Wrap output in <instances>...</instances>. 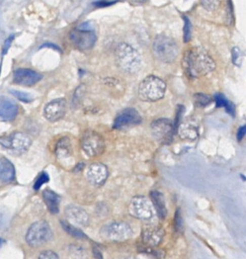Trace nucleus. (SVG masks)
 Listing matches in <instances>:
<instances>
[{
  "instance_id": "f257e3e1",
  "label": "nucleus",
  "mask_w": 246,
  "mask_h": 259,
  "mask_svg": "<svg viewBox=\"0 0 246 259\" xmlns=\"http://www.w3.org/2000/svg\"><path fill=\"white\" fill-rule=\"evenodd\" d=\"M183 69L191 78H198L211 73L216 68L215 61L201 48L189 49L183 58Z\"/></svg>"
},
{
  "instance_id": "f03ea898",
  "label": "nucleus",
  "mask_w": 246,
  "mask_h": 259,
  "mask_svg": "<svg viewBox=\"0 0 246 259\" xmlns=\"http://www.w3.org/2000/svg\"><path fill=\"white\" fill-rule=\"evenodd\" d=\"M115 63L126 73L135 74L141 69V57L140 54L130 45L121 42L114 52Z\"/></svg>"
},
{
  "instance_id": "7ed1b4c3",
  "label": "nucleus",
  "mask_w": 246,
  "mask_h": 259,
  "mask_svg": "<svg viewBox=\"0 0 246 259\" xmlns=\"http://www.w3.org/2000/svg\"><path fill=\"white\" fill-rule=\"evenodd\" d=\"M166 90L165 82L159 77L147 76L139 85L138 95L141 100L153 102L161 99Z\"/></svg>"
},
{
  "instance_id": "20e7f679",
  "label": "nucleus",
  "mask_w": 246,
  "mask_h": 259,
  "mask_svg": "<svg viewBox=\"0 0 246 259\" xmlns=\"http://www.w3.org/2000/svg\"><path fill=\"white\" fill-rule=\"evenodd\" d=\"M179 53V49L175 40L167 35L159 34L153 42V54L161 62L172 63L175 61Z\"/></svg>"
},
{
  "instance_id": "39448f33",
  "label": "nucleus",
  "mask_w": 246,
  "mask_h": 259,
  "mask_svg": "<svg viewBox=\"0 0 246 259\" xmlns=\"http://www.w3.org/2000/svg\"><path fill=\"white\" fill-rule=\"evenodd\" d=\"M88 23H82L77 28L73 29L70 32V40L73 46L80 51H89L91 50L97 39V36Z\"/></svg>"
},
{
  "instance_id": "423d86ee",
  "label": "nucleus",
  "mask_w": 246,
  "mask_h": 259,
  "mask_svg": "<svg viewBox=\"0 0 246 259\" xmlns=\"http://www.w3.org/2000/svg\"><path fill=\"white\" fill-rule=\"evenodd\" d=\"M132 228L125 222H109L100 230V236L107 241L124 242L132 237Z\"/></svg>"
},
{
  "instance_id": "0eeeda50",
  "label": "nucleus",
  "mask_w": 246,
  "mask_h": 259,
  "mask_svg": "<svg viewBox=\"0 0 246 259\" xmlns=\"http://www.w3.org/2000/svg\"><path fill=\"white\" fill-rule=\"evenodd\" d=\"M52 230L46 221L33 223L27 230L25 240L31 247H38L48 243L52 239Z\"/></svg>"
},
{
  "instance_id": "6e6552de",
  "label": "nucleus",
  "mask_w": 246,
  "mask_h": 259,
  "mask_svg": "<svg viewBox=\"0 0 246 259\" xmlns=\"http://www.w3.org/2000/svg\"><path fill=\"white\" fill-rule=\"evenodd\" d=\"M0 144L4 148L8 149L11 153L20 155L28 150L31 145V140L27 135L15 132L10 134L9 136L0 138Z\"/></svg>"
},
{
  "instance_id": "1a4fd4ad",
  "label": "nucleus",
  "mask_w": 246,
  "mask_h": 259,
  "mask_svg": "<svg viewBox=\"0 0 246 259\" xmlns=\"http://www.w3.org/2000/svg\"><path fill=\"white\" fill-rule=\"evenodd\" d=\"M81 148L88 157H96L104 150V141L102 137L93 131H87L81 139Z\"/></svg>"
},
{
  "instance_id": "9d476101",
  "label": "nucleus",
  "mask_w": 246,
  "mask_h": 259,
  "mask_svg": "<svg viewBox=\"0 0 246 259\" xmlns=\"http://www.w3.org/2000/svg\"><path fill=\"white\" fill-rule=\"evenodd\" d=\"M129 212L139 220H150L153 218L155 209L148 198L144 196H136L130 202Z\"/></svg>"
},
{
  "instance_id": "9b49d317",
  "label": "nucleus",
  "mask_w": 246,
  "mask_h": 259,
  "mask_svg": "<svg viewBox=\"0 0 246 259\" xmlns=\"http://www.w3.org/2000/svg\"><path fill=\"white\" fill-rule=\"evenodd\" d=\"M153 136L161 143H170L173 136V125L169 119L160 118L152 122Z\"/></svg>"
},
{
  "instance_id": "f8f14e48",
  "label": "nucleus",
  "mask_w": 246,
  "mask_h": 259,
  "mask_svg": "<svg viewBox=\"0 0 246 259\" xmlns=\"http://www.w3.org/2000/svg\"><path fill=\"white\" fill-rule=\"evenodd\" d=\"M67 111V101L64 98H57L46 104L44 108V116L49 121H57L61 119Z\"/></svg>"
},
{
  "instance_id": "ddd939ff",
  "label": "nucleus",
  "mask_w": 246,
  "mask_h": 259,
  "mask_svg": "<svg viewBox=\"0 0 246 259\" xmlns=\"http://www.w3.org/2000/svg\"><path fill=\"white\" fill-rule=\"evenodd\" d=\"M43 75L34 70L27 68H18L13 73V82L17 85L32 86L40 81Z\"/></svg>"
},
{
  "instance_id": "4468645a",
  "label": "nucleus",
  "mask_w": 246,
  "mask_h": 259,
  "mask_svg": "<svg viewBox=\"0 0 246 259\" xmlns=\"http://www.w3.org/2000/svg\"><path fill=\"white\" fill-rule=\"evenodd\" d=\"M142 117L135 108H126L114 119V128H125L128 126H133L141 123Z\"/></svg>"
},
{
  "instance_id": "2eb2a0df",
  "label": "nucleus",
  "mask_w": 246,
  "mask_h": 259,
  "mask_svg": "<svg viewBox=\"0 0 246 259\" xmlns=\"http://www.w3.org/2000/svg\"><path fill=\"white\" fill-rule=\"evenodd\" d=\"M108 176V170L104 164L101 163H93L86 170V178L87 180L95 185H102Z\"/></svg>"
},
{
  "instance_id": "dca6fc26",
  "label": "nucleus",
  "mask_w": 246,
  "mask_h": 259,
  "mask_svg": "<svg viewBox=\"0 0 246 259\" xmlns=\"http://www.w3.org/2000/svg\"><path fill=\"white\" fill-rule=\"evenodd\" d=\"M65 214L68 223L75 227H85L88 225L89 215L87 211L77 205H68L65 209Z\"/></svg>"
},
{
  "instance_id": "f3484780",
  "label": "nucleus",
  "mask_w": 246,
  "mask_h": 259,
  "mask_svg": "<svg viewBox=\"0 0 246 259\" xmlns=\"http://www.w3.org/2000/svg\"><path fill=\"white\" fill-rule=\"evenodd\" d=\"M164 237V231L160 227H146L142 231V240L150 247L157 246Z\"/></svg>"
},
{
  "instance_id": "a211bd4d",
  "label": "nucleus",
  "mask_w": 246,
  "mask_h": 259,
  "mask_svg": "<svg viewBox=\"0 0 246 259\" xmlns=\"http://www.w3.org/2000/svg\"><path fill=\"white\" fill-rule=\"evenodd\" d=\"M18 113V106L6 97H0V117L4 120H12Z\"/></svg>"
},
{
  "instance_id": "6ab92c4d",
  "label": "nucleus",
  "mask_w": 246,
  "mask_h": 259,
  "mask_svg": "<svg viewBox=\"0 0 246 259\" xmlns=\"http://www.w3.org/2000/svg\"><path fill=\"white\" fill-rule=\"evenodd\" d=\"M150 196H151V202L154 206V209L157 211L159 218L164 219L167 214V209L165 206V200H164L163 194L157 190H153L150 193Z\"/></svg>"
},
{
  "instance_id": "aec40b11",
  "label": "nucleus",
  "mask_w": 246,
  "mask_h": 259,
  "mask_svg": "<svg viewBox=\"0 0 246 259\" xmlns=\"http://www.w3.org/2000/svg\"><path fill=\"white\" fill-rule=\"evenodd\" d=\"M15 176V169L12 163L4 158H0V180L4 182H9L14 179Z\"/></svg>"
},
{
  "instance_id": "412c9836",
  "label": "nucleus",
  "mask_w": 246,
  "mask_h": 259,
  "mask_svg": "<svg viewBox=\"0 0 246 259\" xmlns=\"http://www.w3.org/2000/svg\"><path fill=\"white\" fill-rule=\"evenodd\" d=\"M43 197L44 200L48 206V209L52 213H58L59 212V204H60V197L57 193L52 191L51 189H46L43 191Z\"/></svg>"
},
{
  "instance_id": "4be33fe9",
  "label": "nucleus",
  "mask_w": 246,
  "mask_h": 259,
  "mask_svg": "<svg viewBox=\"0 0 246 259\" xmlns=\"http://www.w3.org/2000/svg\"><path fill=\"white\" fill-rule=\"evenodd\" d=\"M178 134L180 136L181 139H185V140H194L197 138V127L196 125L186 122L183 123L182 125H180Z\"/></svg>"
},
{
  "instance_id": "5701e85b",
  "label": "nucleus",
  "mask_w": 246,
  "mask_h": 259,
  "mask_svg": "<svg viewBox=\"0 0 246 259\" xmlns=\"http://www.w3.org/2000/svg\"><path fill=\"white\" fill-rule=\"evenodd\" d=\"M71 146L69 143V140L67 138H63L62 140L59 141L58 145H57V149H56V154L58 156V158H65L67 156L71 155Z\"/></svg>"
},
{
  "instance_id": "b1692460",
  "label": "nucleus",
  "mask_w": 246,
  "mask_h": 259,
  "mask_svg": "<svg viewBox=\"0 0 246 259\" xmlns=\"http://www.w3.org/2000/svg\"><path fill=\"white\" fill-rule=\"evenodd\" d=\"M61 226L65 229V231L70 234L71 236L77 238V239H86V236L83 232H81L78 228H76L75 226L71 225L70 223H68L67 221H61Z\"/></svg>"
},
{
  "instance_id": "393cba45",
  "label": "nucleus",
  "mask_w": 246,
  "mask_h": 259,
  "mask_svg": "<svg viewBox=\"0 0 246 259\" xmlns=\"http://www.w3.org/2000/svg\"><path fill=\"white\" fill-rule=\"evenodd\" d=\"M215 101L218 107H225L226 110L231 114L234 115V105L222 94L218 93L215 95Z\"/></svg>"
},
{
  "instance_id": "a878e982",
  "label": "nucleus",
  "mask_w": 246,
  "mask_h": 259,
  "mask_svg": "<svg viewBox=\"0 0 246 259\" xmlns=\"http://www.w3.org/2000/svg\"><path fill=\"white\" fill-rule=\"evenodd\" d=\"M183 41L188 42L191 38V22L189 18L185 15H183Z\"/></svg>"
},
{
  "instance_id": "bb28decb",
  "label": "nucleus",
  "mask_w": 246,
  "mask_h": 259,
  "mask_svg": "<svg viewBox=\"0 0 246 259\" xmlns=\"http://www.w3.org/2000/svg\"><path fill=\"white\" fill-rule=\"evenodd\" d=\"M193 99H194L195 105H197V106H206L212 101V98L209 95L203 94V93L194 94Z\"/></svg>"
},
{
  "instance_id": "cd10ccee",
  "label": "nucleus",
  "mask_w": 246,
  "mask_h": 259,
  "mask_svg": "<svg viewBox=\"0 0 246 259\" xmlns=\"http://www.w3.org/2000/svg\"><path fill=\"white\" fill-rule=\"evenodd\" d=\"M221 0H200L201 6L208 11L216 10L220 5Z\"/></svg>"
},
{
  "instance_id": "c85d7f7f",
  "label": "nucleus",
  "mask_w": 246,
  "mask_h": 259,
  "mask_svg": "<svg viewBox=\"0 0 246 259\" xmlns=\"http://www.w3.org/2000/svg\"><path fill=\"white\" fill-rule=\"evenodd\" d=\"M48 181H49V175H48V173L42 172V173L38 175V177L36 178L35 182H34L33 189H34V190H38V188H40V186H42L44 183L48 182Z\"/></svg>"
},
{
  "instance_id": "c756f323",
  "label": "nucleus",
  "mask_w": 246,
  "mask_h": 259,
  "mask_svg": "<svg viewBox=\"0 0 246 259\" xmlns=\"http://www.w3.org/2000/svg\"><path fill=\"white\" fill-rule=\"evenodd\" d=\"M10 93L15 96L17 99L23 101V102H30L31 101V96L25 92H21V91H17V90H11Z\"/></svg>"
},
{
  "instance_id": "7c9ffc66",
  "label": "nucleus",
  "mask_w": 246,
  "mask_h": 259,
  "mask_svg": "<svg viewBox=\"0 0 246 259\" xmlns=\"http://www.w3.org/2000/svg\"><path fill=\"white\" fill-rule=\"evenodd\" d=\"M37 259H59L58 255L51 250H45L39 253Z\"/></svg>"
},
{
  "instance_id": "2f4dec72",
  "label": "nucleus",
  "mask_w": 246,
  "mask_h": 259,
  "mask_svg": "<svg viewBox=\"0 0 246 259\" xmlns=\"http://www.w3.org/2000/svg\"><path fill=\"white\" fill-rule=\"evenodd\" d=\"M239 58H240V51L237 47H234L232 49V62L234 63V65L239 66Z\"/></svg>"
},
{
  "instance_id": "473e14b6",
  "label": "nucleus",
  "mask_w": 246,
  "mask_h": 259,
  "mask_svg": "<svg viewBox=\"0 0 246 259\" xmlns=\"http://www.w3.org/2000/svg\"><path fill=\"white\" fill-rule=\"evenodd\" d=\"M117 0H99L97 2H94L93 5L97 6V7H106V6H110L112 4H114Z\"/></svg>"
},
{
  "instance_id": "72a5a7b5",
  "label": "nucleus",
  "mask_w": 246,
  "mask_h": 259,
  "mask_svg": "<svg viewBox=\"0 0 246 259\" xmlns=\"http://www.w3.org/2000/svg\"><path fill=\"white\" fill-rule=\"evenodd\" d=\"M245 133H246V126L245 125H242L239 130H238V133H237V140L238 141H241L243 139V137L245 136Z\"/></svg>"
},
{
  "instance_id": "f704fd0d",
  "label": "nucleus",
  "mask_w": 246,
  "mask_h": 259,
  "mask_svg": "<svg viewBox=\"0 0 246 259\" xmlns=\"http://www.w3.org/2000/svg\"><path fill=\"white\" fill-rule=\"evenodd\" d=\"M13 37H14V36L11 35L9 38L6 39V41H5L4 46H3V55H5V54L7 53V51H8V49H9L10 45H11V41H12V38H13Z\"/></svg>"
},
{
  "instance_id": "c9c22d12",
  "label": "nucleus",
  "mask_w": 246,
  "mask_h": 259,
  "mask_svg": "<svg viewBox=\"0 0 246 259\" xmlns=\"http://www.w3.org/2000/svg\"><path fill=\"white\" fill-rule=\"evenodd\" d=\"M227 6H228V14H229V17L232 18L233 17V4H232V1L231 0H227Z\"/></svg>"
},
{
  "instance_id": "e433bc0d",
  "label": "nucleus",
  "mask_w": 246,
  "mask_h": 259,
  "mask_svg": "<svg viewBox=\"0 0 246 259\" xmlns=\"http://www.w3.org/2000/svg\"><path fill=\"white\" fill-rule=\"evenodd\" d=\"M44 47H51V48H52V49H54V50H58V51H60L59 47H57V46H55V45H52V44H44V45H42V46H40V49H42V48H44Z\"/></svg>"
},
{
  "instance_id": "4c0bfd02",
  "label": "nucleus",
  "mask_w": 246,
  "mask_h": 259,
  "mask_svg": "<svg viewBox=\"0 0 246 259\" xmlns=\"http://www.w3.org/2000/svg\"><path fill=\"white\" fill-rule=\"evenodd\" d=\"M100 255H101L100 252L95 248V249H94V256H95L97 259H101V256H100Z\"/></svg>"
},
{
  "instance_id": "58836bf2",
  "label": "nucleus",
  "mask_w": 246,
  "mask_h": 259,
  "mask_svg": "<svg viewBox=\"0 0 246 259\" xmlns=\"http://www.w3.org/2000/svg\"><path fill=\"white\" fill-rule=\"evenodd\" d=\"M2 243H3V240H2V239H1V238H0V246H1V245H2Z\"/></svg>"
},
{
  "instance_id": "ea45409f",
  "label": "nucleus",
  "mask_w": 246,
  "mask_h": 259,
  "mask_svg": "<svg viewBox=\"0 0 246 259\" xmlns=\"http://www.w3.org/2000/svg\"><path fill=\"white\" fill-rule=\"evenodd\" d=\"M126 259H136V258H134V257H128V258H126Z\"/></svg>"
}]
</instances>
